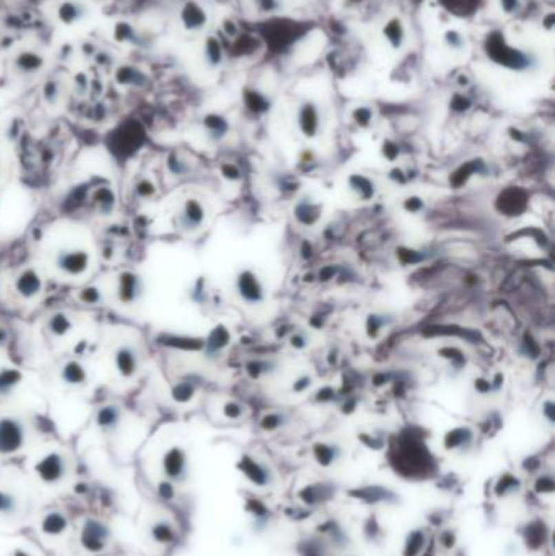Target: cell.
<instances>
[{"instance_id": "1", "label": "cell", "mask_w": 555, "mask_h": 556, "mask_svg": "<svg viewBox=\"0 0 555 556\" xmlns=\"http://www.w3.org/2000/svg\"><path fill=\"white\" fill-rule=\"evenodd\" d=\"M34 477L48 486H57L69 473V460L64 452L49 451L33 464Z\"/></svg>"}, {"instance_id": "2", "label": "cell", "mask_w": 555, "mask_h": 556, "mask_svg": "<svg viewBox=\"0 0 555 556\" xmlns=\"http://www.w3.org/2000/svg\"><path fill=\"white\" fill-rule=\"evenodd\" d=\"M28 441V429L23 420L13 415L0 416V456L18 454Z\"/></svg>"}, {"instance_id": "3", "label": "cell", "mask_w": 555, "mask_h": 556, "mask_svg": "<svg viewBox=\"0 0 555 556\" xmlns=\"http://www.w3.org/2000/svg\"><path fill=\"white\" fill-rule=\"evenodd\" d=\"M54 266L62 275L78 278L92 267V255L83 248H62L54 255Z\"/></svg>"}, {"instance_id": "4", "label": "cell", "mask_w": 555, "mask_h": 556, "mask_svg": "<svg viewBox=\"0 0 555 556\" xmlns=\"http://www.w3.org/2000/svg\"><path fill=\"white\" fill-rule=\"evenodd\" d=\"M111 542V528L98 519H87L78 533V544L87 553L98 555L107 548Z\"/></svg>"}, {"instance_id": "5", "label": "cell", "mask_w": 555, "mask_h": 556, "mask_svg": "<svg viewBox=\"0 0 555 556\" xmlns=\"http://www.w3.org/2000/svg\"><path fill=\"white\" fill-rule=\"evenodd\" d=\"M161 472L165 480L171 483H181L189 473V457L181 446H171L161 456Z\"/></svg>"}, {"instance_id": "6", "label": "cell", "mask_w": 555, "mask_h": 556, "mask_svg": "<svg viewBox=\"0 0 555 556\" xmlns=\"http://www.w3.org/2000/svg\"><path fill=\"white\" fill-rule=\"evenodd\" d=\"M116 299L123 306H134L142 299L145 285L142 277L134 270H123L116 278Z\"/></svg>"}, {"instance_id": "7", "label": "cell", "mask_w": 555, "mask_h": 556, "mask_svg": "<svg viewBox=\"0 0 555 556\" xmlns=\"http://www.w3.org/2000/svg\"><path fill=\"white\" fill-rule=\"evenodd\" d=\"M113 365L123 379H134L140 370V353L131 343H123L114 350Z\"/></svg>"}, {"instance_id": "8", "label": "cell", "mask_w": 555, "mask_h": 556, "mask_svg": "<svg viewBox=\"0 0 555 556\" xmlns=\"http://www.w3.org/2000/svg\"><path fill=\"white\" fill-rule=\"evenodd\" d=\"M13 290L23 299H34L44 290V281L41 273L33 267H26L17 273L13 280Z\"/></svg>"}, {"instance_id": "9", "label": "cell", "mask_w": 555, "mask_h": 556, "mask_svg": "<svg viewBox=\"0 0 555 556\" xmlns=\"http://www.w3.org/2000/svg\"><path fill=\"white\" fill-rule=\"evenodd\" d=\"M205 222V208L197 199H186L178 213V225L185 231H194Z\"/></svg>"}, {"instance_id": "10", "label": "cell", "mask_w": 555, "mask_h": 556, "mask_svg": "<svg viewBox=\"0 0 555 556\" xmlns=\"http://www.w3.org/2000/svg\"><path fill=\"white\" fill-rule=\"evenodd\" d=\"M39 533L48 539H61L69 531V517L61 511H49L39 521Z\"/></svg>"}, {"instance_id": "11", "label": "cell", "mask_w": 555, "mask_h": 556, "mask_svg": "<svg viewBox=\"0 0 555 556\" xmlns=\"http://www.w3.org/2000/svg\"><path fill=\"white\" fill-rule=\"evenodd\" d=\"M121 420H123V410H121V407L113 405V403L103 405L95 415L96 428L106 434L114 433L119 428Z\"/></svg>"}, {"instance_id": "12", "label": "cell", "mask_w": 555, "mask_h": 556, "mask_svg": "<svg viewBox=\"0 0 555 556\" xmlns=\"http://www.w3.org/2000/svg\"><path fill=\"white\" fill-rule=\"evenodd\" d=\"M59 378L70 387H83L88 383V371L80 361L69 360L62 365Z\"/></svg>"}, {"instance_id": "13", "label": "cell", "mask_w": 555, "mask_h": 556, "mask_svg": "<svg viewBox=\"0 0 555 556\" xmlns=\"http://www.w3.org/2000/svg\"><path fill=\"white\" fill-rule=\"evenodd\" d=\"M85 15H87V8H85L82 2H77V0H64V2L59 3V7L56 10L57 20L65 26L78 23V21L83 20Z\"/></svg>"}, {"instance_id": "14", "label": "cell", "mask_w": 555, "mask_h": 556, "mask_svg": "<svg viewBox=\"0 0 555 556\" xmlns=\"http://www.w3.org/2000/svg\"><path fill=\"white\" fill-rule=\"evenodd\" d=\"M149 535L154 544L156 545H171L174 544L178 537V528L174 527L173 522L167 521V519H160V521H155L149 528Z\"/></svg>"}, {"instance_id": "15", "label": "cell", "mask_w": 555, "mask_h": 556, "mask_svg": "<svg viewBox=\"0 0 555 556\" xmlns=\"http://www.w3.org/2000/svg\"><path fill=\"white\" fill-rule=\"evenodd\" d=\"M13 67L18 74L33 75L44 67V59L34 51H20L13 59Z\"/></svg>"}, {"instance_id": "16", "label": "cell", "mask_w": 555, "mask_h": 556, "mask_svg": "<svg viewBox=\"0 0 555 556\" xmlns=\"http://www.w3.org/2000/svg\"><path fill=\"white\" fill-rule=\"evenodd\" d=\"M181 21L185 28L196 31L204 28L205 21H207V15H205V12L196 2H187L181 10Z\"/></svg>"}, {"instance_id": "17", "label": "cell", "mask_w": 555, "mask_h": 556, "mask_svg": "<svg viewBox=\"0 0 555 556\" xmlns=\"http://www.w3.org/2000/svg\"><path fill=\"white\" fill-rule=\"evenodd\" d=\"M46 327H48V332L52 335V337L62 339L74 330V321H72V317L69 316V314L54 312L52 316L48 319Z\"/></svg>"}, {"instance_id": "18", "label": "cell", "mask_w": 555, "mask_h": 556, "mask_svg": "<svg viewBox=\"0 0 555 556\" xmlns=\"http://www.w3.org/2000/svg\"><path fill=\"white\" fill-rule=\"evenodd\" d=\"M238 290H240L241 298H244L246 301H259V299L262 298L261 286H259L256 278H253V277L249 278L248 272L243 273V275L240 277Z\"/></svg>"}, {"instance_id": "19", "label": "cell", "mask_w": 555, "mask_h": 556, "mask_svg": "<svg viewBox=\"0 0 555 556\" xmlns=\"http://www.w3.org/2000/svg\"><path fill=\"white\" fill-rule=\"evenodd\" d=\"M77 299L83 304H87V306H98V304L103 303L105 298H103L101 290L96 285H88L78 290Z\"/></svg>"}, {"instance_id": "20", "label": "cell", "mask_w": 555, "mask_h": 556, "mask_svg": "<svg viewBox=\"0 0 555 556\" xmlns=\"http://www.w3.org/2000/svg\"><path fill=\"white\" fill-rule=\"evenodd\" d=\"M93 204H95L103 213L111 212V208L114 207V194L109 189H106V187H100V189L93 194Z\"/></svg>"}, {"instance_id": "21", "label": "cell", "mask_w": 555, "mask_h": 556, "mask_svg": "<svg viewBox=\"0 0 555 556\" xmlns=\"http://www.w3.org/2000/svg\"><path fill=\"white\" fill-rule=\"evenodd\" d=\"M18 511V500L12 491L0 490V515L7 517V515L15 514Z\"/></svg>"}, {"instance_id": "22", "label": "cell", "mask_w": 555, "mask_h": 556, "mask_svg": "<svg viewBox=\"0 0 555 556\" xmlns=\"http://www.w3.org/2000/svg\"><path fill=\"white\" fill-rule=\"evenodd\" d=\"M20 379H21V374L18 373L17 370L2 371V373H0V394L6 396V394L10 392Z\"/></svg>"}, {"instance_id": "23", "label": "cell", "mask_w": 555, "mask_h": 556, "mask_svg": "<svg viewBox=\"0 0 555 556\" xmlns=\"http://www.w3.org/2000/svg\"><path fill=\"white\" fill-rule=\"evenodd\" d=\"M61 98V85L57 80H48L46 83L43 85V100L48 103V105H57Z\"/></svg>"}, {"instance_id": "24", "label": "cell", "mask_w": 555, "mask_h": 556, "mask_svg": "<svg viewBox=\"0 0 555 556\" xmlns=\"http://www.w3.org/2000/svg\"><path fill=\"white\" fill-rule=\"evenodd\" d=\"M134 192H136V195L138 197V199L149 200L156 194V189H155V184L151 182L150 179L143 178L136 184V187H134Z\"/></svg>"}, {"instance_id": "25", "label": "cell", "mask_w": 555, "mask_h": 556, "mask_svg": "<svg viewBox=\"0 0 555 556\" xmlns=\"http://www.w3.org/2000/svg\"><path fill=\"white\" fill-rule=\"evenodd\" d=\"M168 168H169V173H173L174 176H185V174L189 171V166L187 163H182L181 158H178V156H169V161H168Z\"/></svg>"}, {"instance_id": "26", "label": "cell", "mask_w": 555, "mask_h": 556, "mask_svg": "<svg viewBox=\"0 0 555 556\" xmlns=\"http://www.w3.org/2000/svg\"><path fill=\"white\" fill-rule=\"evenodd\" d=\"M156 495H158L161 500L165 501H169L174 498V483L168 482V480H163V482L160 483L158 488H156Z\"/></svg>"}, {"instance_id": "27", "label": "cell", "mask_w": 555, "mask_h": 556, "mask_svg": "<svg viewBox=\"0 0 555 556\" xmlns=\"http://www.w3.org/2000/svg\"><path fill=\"white\" fill-rule=\"evenodd\" d=\"M10 556H34L31 551H28L26 548H21V546H17L15 550H12Z\"/></svg>"}, {"instance_id": "28", "label": "cell", "mask_w": 555, "mask_h": 556, "mask_svg": "<svg viewBox=\"0 0 555 556\" xmlns=\"http://www.w3.org/2000/svg\"><path fill=\"white\" fill-rule=\"evenodd\" d=\"M7 340H8V332H7L6 329H2V327H0V345L6 343Z\"/></svg>"}]
</instances>
